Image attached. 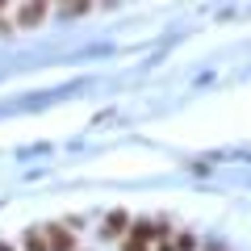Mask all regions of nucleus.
I'll list each match as a JSON object with an SVG mask.
<instances>
[{
	"label": "nucleus",
	"mask_w": 251,
	"mask_h": 251,
	"mask_svg": "<svg viewBox=\"0 0 251 251\" xmlns=\"http://www.w3.org/2000/svg\"><path fill=\"white\" fill-rule=\"evenodd\" d=\"M155 234H168V226H151V222H138V226H134V234H130V239L147 243V239H155Z\"/></svg>",
	"instance_id": "20e7f679"
},
{
	"label": "nucleus",
	"mask_w": 251,
	"mask_h": 251,
	"mask_svg": "<svg viewBox=\"0 0 251 251\" xmlns=\"http://www.w3.org/2000/svg\"><path fill=\"white\" fill-rule=\"evenodd\" d=\"M122 251H151V247H147V243H138V239H126Z\"/></svg>",
	"instance_id": "423d86ee"
},
{
	"label": "nucleus",
	"mask_w": 251,
	"mask_h": 251,
	"mask_svg": "<svg viewBox=\"0 0 251 251\" xmlns=\"http://www.w3.org/2000/svg\"><path fill=\"white\" fill-rule=\"evenodd\" d=\"M0 251H17V247H13V243H0Z\"/></svg>",
	"instance_id": "0eeeda50"
},
{
	"label": "nucleus",
	"mask_w": 251,
	"mask_h": 251,
	"mask_svg": "<svg viewBox=\"0 0 251 251\" xmlns=\"http://www.w3.org/2000/svg\"><path fill=\"white\" fill-rule=\"evenodd\" d=\"M25 247H29V251H50V247H46V234H42V230H29V234H25Z\"/></svg>",
	"instance_id": "39448f33"
},
{
	"label": "nucleus",
	"mask_w": 251,
	"mask_h": 251,
	"mask_svg": "<svg viewBox=\"0 0 251 251\" xmlns=\"http://www.w3.org/2000/svg\"><path fill=\"white\" fill-rule=\"evenodd\" d=\"M46 247H50V251H72V230H67V226H50Z\"/></svg>",
	"instance_id": "f257e3e1"
},
{
	"label": "nucleus",
	"mask_w": 251,
	"mask_h": 251,
	"mask_svg": "<svg viewBox=\"0 0 251 251\" xmlns=\"http://www.w3.org/2000/svg\"><path fill=\"white\" fill-rule=\"evenodd\" d=\"M122 230H126V214L117 209V214H109V218H105V230H100V234H105V239H117Z\"/></svg>",
	"instance_id": "7ed1b4c3"
},
{
	"label": "nucleus",
	"mask_w": 251,
	"mask_h": 251,
	"mask_svg": "<svg viewBox=\"0 0 251 251\" xmlns=\"http://www.w3.org/2000/svg\"><path fill=\"white\" fill-rule=\"evenodd\" d=\"M38 21H46V4H21L17 25H38Z\"/></svg>",
	"instance_id": "f03ea898"
}]
</instances>
